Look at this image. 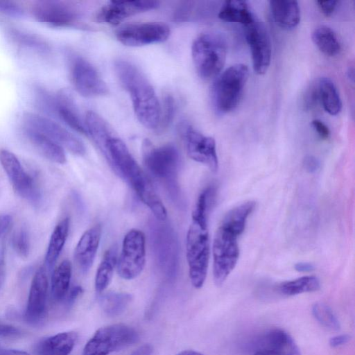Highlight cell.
Returning a JSON list of instances; mask_svg holds the SVG:
<instances>
[{
    "label": "cell",
    "mask_w": 355,
    "mask_h": 355,
    "mask_svg": "<svg viewBox=\"0 0 355 355\" xmlns=\"http://www.w3.org/2000/svg\"><path fill=\"white\" fill-rule=\"evenodd\" d=\"M256 202L245 201L231 209L218 225L212 243L213 279L220 286L234 269L239 259L238 239L243 233Z\"/></svg>",
    "instance_id": "cell-1"
},
{
    "label": "cell",
    "mask_w": 355,
    "mask_h": 355,
    "mask_svg": "<svg viewBox=\"0 0 355 355\" xmlns=\"http://www.w3.org/2000/svg\"><path fill=\"white\" fill-rule=\"evenodd\" d=\"M215 188L209 186L198 197L191 214V223L186 239V255L191 282L200 288L205 282L210 255L208 214L211 206Z\"/></svg>",
    "instance_id": "cell-2"
},
{
    "label": "cell",
    "mask_w": 355,
    "mask_h": 355,
    "mask_svg": "<svg viewBox=\"0 0 355 355\" xmlns=\"http://www.w3.org/2000/svg\"><path fill=\"white\" fill-rule=\"evenodd\" d=\"M107 159L119 175L132 187L138 198L152 211L156 219L164 221L166 209L150 180L132 156L124 142L111 137L106 145Z\"/></svg>",
    "instance_id": "cell-3"
},
{
    "label": "cell",
    "mask_w": 355,
    "mask_h": 355,
    "mask_svg": "<svg viewBox=\"0 0 355 355\" xmlns=\"http://www.w3.org/2000/svg\"><path fill=\"white\" fill-rule=\"evenodd\" d=\"M114 69L121 85L130 95L138 121L148 129H156L159 122L161 106L148 80L128 61H116Z\"/></svg>",
    "instance_id": "cell-4"
},
{
    "label": "cell",
    "mask_w": 355,
    "mask_h": 355,
    "mask_svg": "<svg viewBox=\"0 0 355 355\" xmlns=\"http://www.w3.org/2000/svg\"><path fill=\"white\" fill-rule=\"evenodd\" d=\"M142 156L148 173L164 187L171 199L178 200L180 194L178 180L180 157L176 146L172 144L154 146L146 139L142 144Z\"/></svg>",
    "instance_id": "cell-5"
},
{
    "label": "cell",
    "mask_w": 355,
    "mask_h": 355,
    "mask_svg": "<svg viewBox=\"0 0 355 355\" xmlns=\"http://www.w3.org/2000/svg\"><path fill=\"white\" fill-rule=\"evenodd\" d=\"M249 71L244 64H235L216 77L211 88V101L215 112L225 114L239 103Z\"/></svg>",
    "instance_id": "cell-6"
},
{
    "label": "cell",
    "mask_w": 355,
    "mask_h": 355,
    "mask_svg": "<svg viewBox=\"0 0 355 355\" xmlns=\"http://www.w3.org/2000/svg\"><path fill=\"white\" fill-rule=\"evenodd\" d=\"M191 55L200 78L205 80L213 79L220 73L225 64L226 42L218 34H202L192 44Z\"/></svg>",
    "instance_id": "cell-7"
},
{
    "label": "cell",
    "mask_w": 355,
    "mask_h": 355,
    "mask_svg": "<svg viewBox=\"0 0 355 355\" xmlns=\"http://www.w3.org/2000/svg\"><path fill=\"white\" fill-rule=\"evenodd\" d=\"M162 222L156 219L150 225L152 249L159 270L166 277L173 278L179 265L178 241L171 227Z\"/></svg>",
    "instance_id": "cell-8"
},
{
    "label": "cell",
    "mask_w": 355,
    "mask_h": 355,
    "mask_svg": "<svg viewBox=\"0 0 355 355\" xmlns=\"http://www.w3.org/2000/svg\"><path fill=\"white\" fill-rule=\"evenodd\" d=\"M138 338L136 330L123 324L101 327L86 343L83 355H109L132 345Z\"/></svg>",
    "instance_id": "cell-9"
},
{
    "label": "cell",
    "mask_w": 355,
    "mask_h": 355,
    "mask_svg": "<svg viewBox=\"0 0 355 355\" xmlns=\"http://www.w3.org/2000/svg\"><path fill=\"white\" fill-rule=\"evenodd\" d=\"M145 263V235L139 230L132 229L123 240L121 254L116 262L117 273L123 279H133L141 274Z\"/></svg>",
    "instance_id": "cell-10"
},
{
    "label": "cell",
    "mask_w": 355,
    "mask_h": 355,
    "mask_svg": "<svg viewBox=\"0 0 355 355\" xmlns=\"http://www.w3.org/2000/svg\"><path fill=\"white\" fill-rule=\"evenodd\" d=\"M22 120L25 129L45 135L73 154L85 155L86 149L81 140L59 123L33 113L24 114Z\"/></svg>",
    "instance_id": "cell-11"
},
{
    "label": "cell",
    "mask_w": 355,
    "mask_h": 355,
    "mask_svg": "<svg viewBox=\"0 0 355 355\" xmlns=\"http://www.w3.org/2000/svg\"><path fill=\"white\" fill-rule=\"evenodd\" d=\"M189 157L209 168L213 173L218 169V158L214 138L205 136L186 121L179 127Z\"/></svg>",
    "instance_id": "cell-12"
},
{
    "label": "cell",
    "mask_w": 355,
    "mask_h": 355,
    "mask_svg": "<svg viewBox=\"0 0 355 355\" xmlns=\"http://www.w3.org/2000/svg\"><path fill=\"white\" fill-rule=\"evenodd\" d=\"M245 27V36L250 47L252 67L255 73L263 75L269 68L272 46L268 31L257 17Z\"/></svg>",
    "instance_id": "cell-13"
},
{
    "label": "cell",
    "mask_w": 355,
    "mask_h": 355,
    "mask_svg": "<svg viewBox=\"0 0 355 355\" xmlns=\"http://www.w3.org/2000/svg\"><path fill=\"white\" fill-rule=\"evenodd\" d=\"M169 27L162 23H141L121 27L116 32L117 40L128 46H142L162 43L170 36Z\"/></svg>",
    "instance_id": "cell-14"
},
{
    "label": "cell",
    "mask_w": 355,
    "mask_h": 355,
    "mask_svg": "<svg viewBox=\"0 0 355 355\" xmlns=\"http://www.w3.org/2000/svg\"><path fill=\"white\" fill-rule=\"evenodd\" d=\"M0 162L17 193L33 204H38L41 198L40 193L15 155L8 150L1 149Z\"/></svg>",
    "instance_id": "cell-15"
},
{
    "label": "cell",
    "mask_w": 355,
    "mask_h": 355,
    "mask_svg": "<svg viewBox=\"0 0 355 355\" xmlns=\"http://www.w3.org/2000/svg\"><path fill=\"white\" fill-rule=\"evenodd\" d=\"M71 77L76 90L83 96H101L108 92L106 83L96 68L81 57L73 58L71 67Z\"/></svg>",
    "instance_id": "cell-16"
},
{
    "label": "cell",
    "mask_w": 355,
    "mask_h": 355,
    "mask_svg": "<svg viewBox=\"0 0 355 355\" xmlns=\"http://www.w3.org/2000/svg\"><path fill=\"white\" fill-rule=\"evenodd\" d=\"M32 12L37 20L52 27H76L80 23L75 8L62 1H37L33 6Z\"/></svg>",
    "instance_id": "cell-17"
},
{
    "label": "cell",
    "mask_w": 355,
    "mask_h": 355,
    "mask_svg": "<svg viewBox=\"0 0 355 355\" xmlns=\"http://www.w3.org/2000/svg\"><path fill=\"white\" fill-rule=\"evenodd\" d=\"M158 6L159 2L156 1H112L101 8L96 17L100 22L118 25L129 17L154 10Z\"/></svg>",
    "instance_id": "cell-18"
},
{
    "label": "cell",
    "mask_w": 355,
    "mask_h": 355,
    "mask_svg": "<svg viewBox=\"0 0 355 355\" xmlns=\"http://www.w3.org/2000/svg\"><path fill=\"white\" fill-rule=\"evenodd\" d=\"M48 286L46 272L43 268H40L31 282L24 313L26 321L31 324H39L46 315Z\"/></svg>",
    "instance_id": "cell-19"
},
{
    "label": "cell",
    "mask_w": 355,
    "mask_h": 355,
    "mask_svg": "<svg viewBox=\"0 0 355 355\" xmlns=\"http://www.w3.org/2000/svg\"><path fill=\"white\" fill-rule=\"evenodd\" d=\"M255 346L252 355H301L293 338L281 329L267 331Z\"/></svg>",
    "instance_id": "cell-20"
},
{
    "label": "cell",
    "mask_w": 355,
    "mask_h": 355,
    "mask_svg": "<svg viewBox=\"0 0 355 355\" xmlns=\"http://www.w3.org/2000/svg\"><path fill=\"white\" fill-rule=\"evenodd\" d=\"M102 228L99 224L86 230L78 241L74 251L76 263L82 272H87L94 261L101 238Z\"/></svg>",
    "instance_id": "cell-21"
},
{
    "label": "cell",
    "mask_w": 355,
    "mask_h": 355,
    "mask_svg": "<svg viewBox=\"0 0 355 355\" xmlns=\"http://www.w3.org/2000/svg\"><path fill=\"white\" fill-rule=\"evenodd\" d=\"M78 334L74 331L62 332L42 340L36 345L35 355H69L73 350Z\"/></svg>",
    "instance_id": "cell-22"
},
{
    "label": "cell",
    "mask_w": 355,
    "mask_h": 355,
    "mask_svg": "<svg viewBox=\"0 0 355 355\" xmlns=\"http://www.w3.org/2000/svg\"><path fill=\"white\" fill-rule=\"evenodd\" d=\"M272 18L277 25L284 30L295 28L300 21V8L297 1H270Z\"/></svg>",
    "instance_id": "cell-23"
},
{
    "label": "cell",
    "mask_w": 355,
    "mask_h": 355,
    "mask_svg": "<svg viewBox=\"0 0 355 355\" xmlns=\"http://www.w3.org/2000/svg\"><path fill=\"white\" fill-rule=\"evenodd\" d=\"M56 108L59 116L71 128L83 135H87L85 122L80 118L71 95L62 91L58 96Z\"/></svg>",
    "instance_id": "cell-24"
},
{
    "label": "cell",
    "mask_w": 355,
    "mask_h": 355,
    "mask_svg": "<svg viewBox=\"0 0 355 355\" xmlns=\"http://www.w3.org/2000/svg\"><path fill=\"white\" fill-rule=\"evenodd\" d=\"M26 135L34 148L45 158L58 164H64L67 161L64 148L45 135L25 129Z\"/></svg>",
    "instance_id": "cell-25"
},
{
    "label": "cell",
    "mask_w": 355,
    "mask_h": 355,
    "mask_svg": "<svg viewBox=\"0 0 355 355\" xmlns=\"http://www.w3.org/2000/svg\"><path fill=\"white\" fill-rule=\"evenodd\" d=\"M218 16L223 21L241 24L243 26L252 22L256 17L248 3L239 0L225 1L220 8Z\"/></svg>",
    "instance_id": "cell-26"
},
{
    "label": "cell",
    "mask_w": 355,
    "mask_h": 355,
    "mask_svg": "<svg viewBox=\"0 0 355 355\" xmlns=\"http://www.w3.org/2000/svg\"><path fill=\"white\" fill-rule=\"evenodd\" d=\"M320 103L330 115L339 114L342 109V100L334 83L329 78L317 80Z\"/></svg>",
    "instance_id": "cell-27"
},
{
    "label": "cell",
    "mask_w": 355,
    "mask_h": 355,
    "mask_svg": "<svg viewBox=\"0 0 355 355\" xmlns=\"http://www.w3.org/2000/svg\"><path fill=\"white\" fill-rule=\"evenodd\" d=\"M311 37L316 47L327 56H336L341 50L339 39L335 31L329 26H318L313 31Z\"/></svg>",
    "instance_id": "cell-28"
},
{
    "label": "cell",
    "mask_w": 355,
    "mask_h": 355,
    "mask_svg": "<svg viewBox=\"0 0 355 355\" xmlns=\"http://www.w3.org/2000/svg\"><path fill=\"white\" fill-rule=\"evenodd\" d=\"M69 230V218H64L55 226L50 238L45 263L49 268L53 266L67 239Z\"/></svg>",
    "instance_id": "cell-29"
},
{
    "label": "cell",
    "mask_w": 355,
    "mask_h": 355,
    "mask_svg": "<svg viewBox=\"0 0 355 355\" xmlns=\"http://www.w3.org/2000/svg\"><path fill=\"white\" fill-rule=\"evenodd\" d=\"M71 263L65 259L53 270L51 281V294L55 302L62 300L67 294L71 277Z\"/></svg>",
    "instance_id": "cell-30"
},
{
    "label": "cell",
    "mask_w": 355,
    "mask_h": 355,
    "mask_svg": "<svg viewBox=\"0 0 355 355\" xmlns=\"http://www.w3.org/2000/svg\"><path fill=\"white\" fill-rule=\"evenodd\" d=\"M117 259L116 246L110 247L104 253L95 276V288L97 293L104 291L110 284Z\"/></svg>",
    "instance_id": "cell-31"
},
{
    "label": "cell",
    "mask_w": 355,
    "mask_h": 355,
    "mask_svg": "<svg viewBox=\"0 0 355 355\" xmlns=\"http://www.w3.org/2000/svg\"><path fill=\"white\" fill-rule=\"evenodd\" d=\"M320 288L319 279L314 275L303 276L280 283L277 291L282 295L293 296L304 293L317 291Z\"/></svg>",
    "instance_id": "cell-32"
},
{
    "label": "cell",
    "mask_w": 355,
    "mask_h": 355,
    "mask_svg": "<svg viewBox=\"0 0 355 355\" xmlns=\"http://www.w3.org/2000/svg\"><path fill=\"white\" fill-rule=\"evenodd\" d=\"M132 300L130 294L123 292H109L103 295L99 300L103 312L108 316L115 317L123 313Z\"/></svg>",
    "instance_id": "cell-33"
},
{
    "label": "cell",
    "mask_w": 355,
    "mask_h": 355,
    "mask_svg": "<svg viewBox=\"0 0 355 355\" xmlns=\"http://www.w3.org/2000/svg\"><path fill=\"white\" fill-rule=\"evenodd\" d=\"M312 313L315 320L322 326L332 331H338L340 324L332 309L322 302H316L312 306Z\"/></svg>",
    "instance_id": "cell-34"
},
{
    "label": "cell",
    "mask_w": 355,
    "mask_h": 355,
    "mask_svg": "<svg viewBox=\"0 0 355 355\" xmlns=\"http://www.w3.org/2000/svg\"><path fill=\"white\" fill-rule=\"evenodd\" d=\"M175 113V102L171 95L165 96L163 100V110L161 111L158 126L162 131L168 128L172 123Z\"/></svg>",
    "instance_id": "cell-35"
},
{
    "label": "cell",
    "mask_w": 355,
    "mask_h": 355,
    "mask_svg": "<svg viewBox=\"0 0 355 355\" xmlns=\"http://www.w3.org/2000/svg\"><path fill=\"white\" fill-rule=\"evenodd\" d=\"M12 246L15 252L21 258H26L29 254V239L26 230L17 231L12 238Z\"/></svg>",
    "instance_id": "cell-36"
},
{
    "label": "cell",
    "mask_w": 355,
    "mask_h": 355,
    "mask_svg": "<svg viewBox=\"0 0 355 355\" xmlns=\"http://www.w3.org/2000/svg\"><path fill=\"white\" fill-rule=\"evenodd\" d=\"M320 103L317 80L311 83L306 89L302 97V106L305 110H313Z\"/></svg>",
    "instance_id": "cell-37"
},
{
    "label": "cell",
    "mask_w": 355,
    "mask_h": 355,
    "mask_svg": "<svg viewBox=\"0 0 355 355\" xmlns=\"http://www.w3.org/2000/svg\"><path fill=\"white\" fill-rule=\"evenodd\" d=\"M0 12L12 17H20L23 15V10L17 4L6 1H0Z\"/></svg>",
    "instance_id": "cell-38"
},
{
    "label": "cell",
    "mask_w": 355,
    "mask_h": 355,
    "mask_svg": "<svg viewBox=\"0 0 355 355\" xmlns=\"http://www.w3.org/2000/svg\"><path fill=\"white\" fill-rule=\"evenodd\" d=\"M302 165L307 173L314 174L320 170V162L315 156L307 155L303 159Z\"/></svg>",
    "instance_id": "cell-39"
},
{
    "label": "cell",
    "mask_w": 355,
    "mask_h": 355,
    "mask_svg": "<svg viewBox=\"0 0 355 355\" xmlns=\"http://www.w3.org/2000/svg\"><path fill=\"white\" fill-rule=\"evenodd\" d=\"M311 125L321 139L326 140L329 138L330 130L323 121L320 119H314L311 121Z\"/></svg>",
    "instance_id": "cell-40"
},
{
    "label": "cell",
    "mask_w": 355,
    "mask_h": 355,
    "mask_svg": "<svg viewBox=\"0 0 355 355\" xmlns=\"http://www.w3.org/2000/svg\"><path fill=\"white\" fill-rule=\"evenodd\" d=\"M315 3L321 12L324 15L329 17L335 12L338 6V1L334 0H320L317 1Z\"/></svg>",
    "instance_id": "cell-41"
},
{
    "label": "cell",
    "mask_w": 355,
    "mask_h": 355,
    "mask_svg": "<svg viewBox=\"0 0 355 355\" xmlns=\"http://www.w3.org/2000/svg\"><path fill=\"white\" fill-rule=\"evenodd\" d=\"M21 335V331L18 328L7 324H0V336L15 338Z\"/></svg>",
    "instance_id": "cell-42"
},
{
    "label": "cell",
    "mask_w": 355,
    "mask_h": 355,
    "mask_svg": "<svg viewBox=\"0 0 355 355\" xmlns=\"http://www.w3.org/2000/svg\"><path fill=\"white\" fill-rule=\"evenodd\" d=\"M350 338L349 334L336 335L329 339V343L331 347L336 348L345 345L349 341Z\"/></svg>",
    "instance_id": "cell-43"
},
{
    "label": "cell",
    "mask_w": 355,
    "mask_h": 355,
    "mask_svg": "<svg viewBox=\"0 0 355 355\" xmlns=\"http://www.w3.org/2000/svg\"><path fill=\"white\" fill-rule=\"evenodd\" d=\"M83 292V289L81 286H76L73 287L67 295L66 306L68 308L71 307Z\"/></svg>",
    "instance_id": "cell-44"
},
{
    "label": "cell",
    "mask_w": 355,
    "mask_h": 355,
    "mask_svg": "<svg viewBox=\"0 0 355 355\" xmlns=\"http://www.w3.org/2000/svg\"><path fill=\"white\" fill-rule=\"evenodd\" d=\"M12 217L8 214L0 215V237L6 232L10 225Z\"/></svg>",
    "instance_id": "cell-45"
},
{
    "label": "cell",
    "mask_w": 355,
    "mask_h": 355,
    "mask_svg": "<svg viewBox=\"0 0 355 355\" xmlns=\"http://www.w3.org/2000/svg\"><path fill=\"white\" fill-rule=\"evenodd\" d=\"M294 268L300 272H309L314 270L315 266L309 262H298L295 264Z\"/></svg>",
    "instance_id": "cell-46"
},
{
    "label": "cell",
    "mask_w": 355,
    "mask_h": 355,
    "mask_svg": "<svg viewBox=\"0 0 355 355\" xmlns=\"http://www.w3.org/2000/svg\"><path fill=\"white\" fill-rule=\"evenodd\" d=\"M153 347L150 344H144L138 347L130 355H151L153 352Z\"/></svg>",
    "instance_id": "cell-47"
},
{
    "label": "cell",
    "mask_w": 355,
    "mask_h": 355,
    "mask_svg": "<svg viewBox=\"0 0 355 355\" xmlns=\"http://www.w3.org/2000/svg\"><path fill=\"white\" fill-rule=\"evenodd\" d=\"M5 282V262L3 252L0 256V290L3 287Z\"/></svg>",
    "instance_id": "cell-48"
},
{
    "label": "cell",
    "mask_w": 355,
    "mask_h": 355,
    "mask_svg": "<svg viewBox=\"0 0 355 355\" xmlns=\"http://www.w3.org/2000/svg\"><path fill=\"white\" fill-rule=\"evenodd\" d=\"M0 355H29L27 352L10 349H0Z\"/></svg>",
    "instance_id": "cell-49"
},
{
    "label": "cell",
    "mask_w": 355,
    "mask_h": 355,
    "mask_svg": "<svg viewBox=\"0 0 355 355\" xmlns=\"http://www.w3.org/2000/svg\"><path fill=\"white\" fill-rule=\"evenodd\" d=\"M177 355H204L203 354L191 349L184 350L178 353Z\"/></svg>",
    "instance_id": "cell-50"
},
{
    "label": "cell",
    "mask_w": 355,
    "mask_h": 355,
    "mask_svg": "<svg viewBox=\"0 0 355 355\" xmlns=\"http://www.w3.org/2000/svg\"><path fill=\"white\" fill-rule=\"evenodd\" d=\"M347 73H348V78H351L352 81L354 82V69H349L347 71Z\"/></svg>",
    "instance_id": "cell-51"
}]
</instances>
